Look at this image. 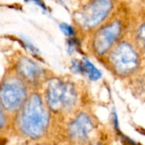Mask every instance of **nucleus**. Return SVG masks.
I'll return each mask as SVG.
<instances>
[{
    "instance_id": "f257e3e1",
    "label": "nucleus",
    "mask_w": 145,
    "mask_h": 145,
    "mask_svg": "<svg viewBox=\"0 0 145 145\" xmlns=\"http://www.w3.org/2000/svg\"><path fill=\"white\" fill-rule=\"evenodd\" d=\"M50 113L45 101L39 94H31L16 114L15 126L18 132L31 139L44 137L49 129Z\"/></svg>"
},
{
    "instance_id": "f03ea898",
    "label": "nucleus",
    "mask_w": 145,
    "mask_h": 145,
    "mask_svg": "<svg viewBox=\"0 0 145 145\" xmlns=\"http://www.w3.org/2000/svg\"><path fill=\"white\" fill-rule=\"evenodd\" d=\"M78 102L76 86L59 78L50 79L45 90V103L54 114L65 115L75 110Z\"/></svg>"
},
{
    "instance_id": "7ed1b4c3",
    "label": "nucleus",
    "mask_w": 145,
    "mask_h": 145,
    "mask_svg": "<svg viewBox=\"0 0 145 145\" xmlns=\"http://www.w3.org/2000/svg\"><path fill=\"white\" fill-rule=\"evenodd\" d=\"M27 99V88L21 78L9 77L1 84L0 105L8 115H16Z\"/></svg>"
},
{
    "instance_id": "20e7f679",
    "label": "nucleus",
    "mask_w": 145,
    "mask_h": 145,
    "mask_svg": "<svg viewBox=\"0 0 145 145\" xmlns=\"http://www.w3.org/2000/svg\"><path fill=\"white\" fill-rule=\"evenodd\" d=\"M109 62L113 71L126 77L133 74L139 66V57L135 48L127 42H122L112 48Z\"/></svg>"
},
{
    "instance_id": "39448f33",
    "label": "nucleus",
    "mask_w": 145,
    "mask_h": 145,
    "mask_svg": "<svg viewBox=\"0 0 145 145\" xmlns=\"http://www.w3.org/2000/svg\"><path fill=\"white\" fill-rule=\"evenodd\" d=\"M112 8V0H91L76 14V22L83 29H93L103 23Z\"/></svg>"
},
{
    "instance_id": "423d86ee",
    "label": "nucleus",
    "mask_w": 145,
    "mask_h": 145,
    "mask_svg": "<svg viewBox=\"0 0 145 145\" xmlns=\"http://www.w3.org/2000/svg\"><path fill=\"white\" fill-rule=\"evenodd\" d=\"M122 32L120 20H116L99 29L93 39V49L97 55L106 54L118 42Z\"/></svg>"
},
{
    "instance_id": "0eeeda50",
    "label": "nucleus",
    "mask_w": 145,
    "mask_h": 145,
    "mask_svg": "<svg viewBox=\"0 0 145 145\" xmlns=\"http://www.w3.org/2000/svg\"><path fill=\"white\" fill-rule=\"evenodd\" d=\"M95 130V123L92 117L86 112H81L68 123L66 134L74 144H87Z\"/></svg>"
},
{
    "instance_id": "6e6552de",
    "label": "nucleus",
    "mask_w": 145,
    "mask_h": 145,
    "mask_svg": "<svg viewBox=\"0 0 145 145\" xmlns=\"http://www.w3.org/2000/svg\"><path fill=\"white\" fill-rule=\"evenodd\" d=\"M18 74L20 78L27 83L37 84L43 76V70L36 62L28 58H22L17 65Z\"/></svg>"
},
{
    "instance_id": "1a4fd4ad",
    "label": "nucleus",
    "mask_w": 145,
    "mask_h": 145,
    "mask_svg": "<svg viewBox=\"0 0 145 145\" xmlns=\"http://www.w3.org/2000/svg\"><path fill=\"white\" fill-rule=\"evenodd\" d=\"M83 65V74H86L88 78L92 81H98L101 78L102 73L100 71L95 67V65L91 63L88 59H84L82 61Z\"/></svg>"
},
{
    "instance_id": "9d476101",
    "label": "nucleus",
    "mask_w": 145,
    "mask_h": 145,
    "mask_svg": "<svg viewBox=\"0 0 145 145\" xmlns=\"http://www.w3.org/2000/svg\"><path fill=\"white\" fill-rule=\"evenodd\" d=\"M8 113L0 105V132L3 131L8 124Z\"/></svg>"
},
{
    "instance_id": "9b49d317",
    "label": "nucleus",
    "mask_w": 145,
    "mask_h": 145,
    "mask_svg": "<svg viewBox=\"0 0 145 145\" xmlns=\"http://www.w3.org/2000/svg\"><path fill=\"white\" fill-rule=\"evenodd\" d=\"M59 28L62 31V32L68 37H72L75 33L74 29L72 28V26H71L70 25L66 24V23H62L59 25Z\"/></svg>"
},
{
    "instance_id": "f8f14e48",
    "label": "nucleus",
    "mask_w": 145,
    "mask_h": 145,
    "mask_svg": "<svg viewBox=\"0 0 145 145\" xmlns=\"http://www.w3.org/2000/svg\"><path fill=\"white\" fill-rule=\"evenodd\" d=\"M138 38L144 45H145V23L139 27L138 31Z\"/></svg>"
},
{
    "instance_id": "ddd939ff",
    "label": "nucleus",
    "mask_w": 145,
    "mask_h": 145,
    "mask_svg": "<svg viewBox=\"0 0 145 145\" xmlns=\"http://www.w3.org/2000/svg\"><path fill=\"white\" fill-rule=\"evenodd\" d=\"M23 42H25V46H26V48L31 51V52H32L33 54H38V49L30 42V41H28L27 39H25V38H23Z\"/></svg>"
},
{
    "instance_id": "4468645a",
    "label": "nucleus",
    "mask_w": 145,
    "mask_h": 145,
    "mask_svg": "<svg viewBox=\"0 0 145 145\" xmlns=\"http://www.w3.org/2000/svg\"><path fill=\"white\" fill-rule=\"evenodd\" d=\"M26 2H32L35 3L37 5H38L41 8H42L43 10H47V7L45 5V3L42 1V0H25Z\"/></svg>"
},
{
    "instance_id": "2eb2a0df",
    "label": "nucleus",
    "mask_w": 145,
    "mask_h": 145,
    "mask_svg": "<svg viewBox=\"0 0 145 145\" xmlns=\"http://www.w3.org/2000/svg\"><path fill=\"white\" fill-rule=\"evenodd\" d=\"M89 145H105L102 143H93V144H90Z\"/></svg>"
},
{
    "instance_id": "dca6fc26",
    "label": "nucleus",
    "mask_w": 145,
    "mask_h": 145,
    "mask_svg": "<svg viewBox=\"0 0 145 145\" xmlns=\"http://www.w3.org/2000/svg\"><path fill=\"white\" fill-rule=\"evenodd\" d=\"M4 144H5V141L3 138H0V145H4Z\"/></svg>"
}]
</instances>
